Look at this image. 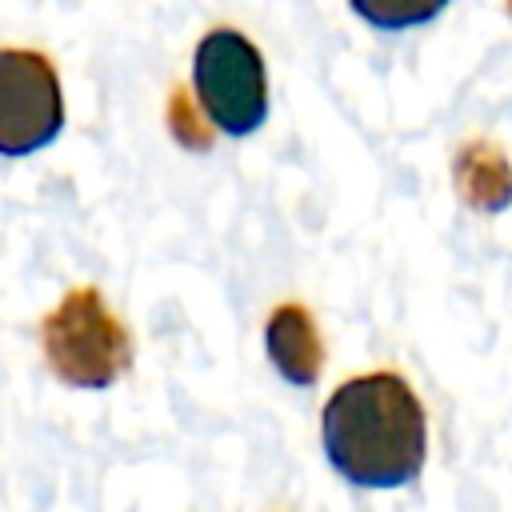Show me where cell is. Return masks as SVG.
<instances>
[{
  "instance_id": "obj_7",
  "label": "cell",
  "mask_w": 512,
  "mask_h": 512,
  "mask_svg": "<svg viewBox=\"0 0 512 512\" xmlns=\"http://www.w3.org/2000/svg\"><path fill=\"white\" fill-rule=\"evenodd\" d=\"M452 0H348L352 16H360L368 28L380 32H408L420 24H432Z\"/></svg>"
},
{
  "instance_id": "obj_4",
  "label": "cell",
  "mask_w": 512,
  "mask_h": 512,
  "mask_svg": "<svg viewBox=\"0 0 512 512\" xmlns=\"http://www.w3.org/2000/svg\"><path fill=\"white\" fill-rule=\"evenodd\" d=\"M64 128L56 64L36 48H0V156H32Z\"/></svg>"
},
{
  "instance_id": "obj_6",
  "label": "cell",
  "mask_w": 512,
  "mask_h": 512,
  "mask_svg": "<svg viewBox=\"0 0 512 512\" xmlns=\"http://www.w3.org/2000/svg\"><path fill=\"white\" fill-rule=\"evenodd\" d=\"M452 184L472 212L496 216L512 204V160L492 140H464L452 156Z\"/></svg>"
},
{
  "instance_id": "obj_1",
  "label": "cell",
  "mask_w": 512,
  "mask_h": 512,
  "mask_svg": "<svg viewBox=\"0 0 512 512\" xmlns=\"http://www.w3.org/2000/svg\"><path fill=\"white\" fill-rule=\"evenodd\" d=\"M320 448L352 488L392 492L412 484L428 460V412L400 372H364L328 396Z\"/></svg>"
},
{
  "instance_id": "obj_9",
  "label": "cell",
  "mask_w": 512,
  "mask_h": 512,
  "mask_svg": "<svg viewBox=\"0 0 512 512\" xmlns=\"http://www.w3.org/2000/svg\"><path fill=\"white\" fill-rule=\"evenodd\" d=\"M504 8H508V16H512V0H504Z\"/></svg>"
},
{
  "instance_id": "obj_5",
  "label": "cell",
  "mask_w": 512,
  "mask_h": 512,
  "mask_svg": "<svg viewBox=\"0 0 512 512\" xmlns=\"http://www.w3.org/2000/svg\"><path fill=\"white\" fill-rule=\"evenodd\" d=\"M264 352L288 384L312 388L324 368V340H320L316 316L300 300L276 304L264 320Z\"/></svg>"
},
{
  "instance_id": "obj_8",
  "label": "cell",
  "mask_w": 512,
  "mask_h": 512,
  "mask_svg": "<svg viewBox=\"0 0 512 512\" xmlns=\"http://www.w3.org/2000/svg\"><path fill=\"white\" fill-rule=\"evenodd\" d=\"M168 128H172V136H176L184 148H196V152L212 148V128H208V120L188 104V92H184V88H176V92L168 96Z\"/></svg>"
},
{
  "instance_id": "obj_3",
  "label": "cell",
  "mask_w": 512,
  "mask_h": 512,
  "mask_svg": "<svg viewBox=\"0 0 512 512\" xmlns=\"http://www.w3.org/2000/svg\"><path fill=\"white\" fill-rule=\"evenodd\" d=\"M192 92L200 116L232 140L252 136L268 120L264 56L236 28H212L200 36L192 52Z\"/></svg>"
},
{
  "instance_id": "obj_2",
  "label": "cell",
  "mask_w": 512,
  "mask_h": 512,
  "mask_svg": "<svg viewBox=\"0 0 512 512\" xmlns=\"http://www.w3.org/2000/svg\"><path fill=\"white\" fill-rule=\"evenodd\" d=\"M40 348L52 376L68 388L100 392L132 368V332L92 284L68 288L40 320Z\"/></svg>"
}]
</instances>
